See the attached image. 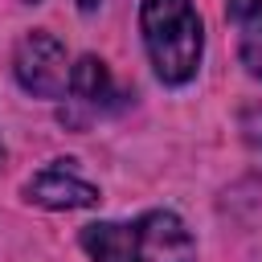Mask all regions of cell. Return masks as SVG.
<instances>
[{
    "label": "cell",
    "mask_w": 262,
    "mask_h": 262,
    "mask_svg": "<svg viewBox=\"0 0 262 262\" xmlns=\"http://www.w3.org/2000/svg\"><path fill=\"white\" fill-rule=\"evenodd\" d=\"M12 74H16L20 90H29L37 98H61L70 90V57H66V45L49 29L25 33L16 41V53H12Z\"/></svg>",
    "instance_id": "obj_3"
},
{
    "label": "cell",
    "mask_w": 262,
    "mask_h": 262,
    "mask_svg": "<svg viewBox=\"0 0 262 262\" xmlns=\"http://www.w3.org/2000/svg\"><path fill=\"white\" fill-rule=\"evenodd\" d=\"M70 94H74L78 102H86V106H106V102L115 98V82H111L106 61L94 57V53L78 57V61L70 66Z\"/></svg>",
    "instance_id": "obj_5"
},
{
    "label": "cell",
    "mask_w": 262,
    "mask_h": 262,
    "mask_svg": "<svg viewBox=\"0 0 262 262\" xmlns=\"http://www.w3.org/2000/svg\"><path fill=\"white\" fill-rule=\"evenodd\" d=\"M78 242L94 262H196V242L172 209H147L135 221H94Z\"/></svg>",
    "instance_id": "obj_1"
},
{
    "label": "cell",
    "mask_w": 262,
    "mask_h": 262,
    "mask_svg": "<svg viewBox=\"0 0 262 262\" xmlns=\"http://www.w3.org/2000/svg\"><path fill=\"white\" fill-rule=\"evenodd\" d=\"M225 16L246 29V25H254L262 16V0H225Z\"/></svg>",
    "instance_id": "obj_7"
},
{
    "label": "cell",
    "mask_w": 262,
    "mask_h": 262,
    "mask_svg": "<svg viewBox=\"0 0 262 262\" xmlns=\"http://www.w3.org/2000/svg\"><path fill=\"white\" fill-rule=\"evenodd\" d=\"M139 33L147 61L164 86H184L196 78L205 53V25L192 0H143Z\"/></svg>",
    "instance_id": "obj_2"
},
{
    "label": "cell",
    "mask_w": 262,
    "mask_h": 262,
    "mask_svg": "<svg viewBox=\"0 0 262 262\" xmlns=\"http://www.w3.org/2000/svg\"><path fill=\"white\" fill-rule=\"evenodd\" d=\"M242 66H246L254 78H262V16H258L254 25H246V37H242Z\"/></svg>",
    "instance_id": "obj_6"
},
{
    "label": "cell",
    "mask_w": 262,
    "mask_h": 262,
    "mask_svg": "<svg viewBox=\"0 0 262 262\" xmlns=\"http://www.w3.org/2000/svg\"><path fill=\"white\" fill-rule=\"evenodd\" d=\"M94 4H98V0H78V8H94Z\"/></svg>",
    "instance_id": "obj_8"
},
{
    "label": "cell",
    "mask_w": 262,
    "mask_h": 262,
    "mask_svg": "<svg viewBox=\"0 0 262 262\" xmlns=\"http://www.w3.org/2000/svg\"><path fill=\"white\" fill-rule=\"evenodd\" d=\"M74 160H53L49 168H41L29 184H25V196L41 209H53V213H70V209H94L102 196L90 180H82L74 168Z\"/></svg>",
    "instance_id": "obj_4"
},
{
    "label": "cell",
    "mask_w": 262,
    "mask_h": 262,
    "mask_svg": "<svg viewBox=\"0 0 262 262\" xmlns=\"http://www.w3.org/2000/svg\"><path fill=\"white\" fill-rule=\"evenodd\" d=\"M0 160H4V143H0Z\"/></svg>",
    "instance_id": "obj_9"
}]
</instances>
